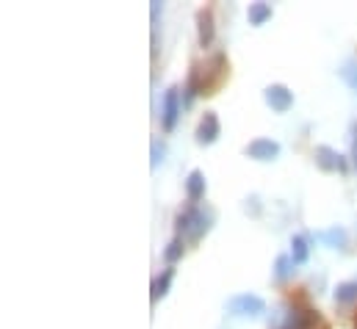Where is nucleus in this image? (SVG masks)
<instances>
[{
  "mask_svg": "<svg viewBox=\"0 0 357 329\" xmlns=\"http://www.w3.org/2000/svg\"><path fill=\"white\" fill-rule=\"evenodd\" d=\"M244 155L252 161H274L280 155V144L274 139H255L244 147Z\"/></svg>",
  "mask_w": 357,
  "mask_h": 329,
  "instance_id": "obj_9",
  "label": "nucleus"
},
{
  "mask_svg": "<svg viewBox=\"0 0 357 329\" xmlns=\"http://www.w3.org/2000/svg\"><path fill=\"white\" fill-rule=\"evenodd\" d=\"M264 100H266V105L274 114H285L294 105V91L288 86H282V83H271V86L264 89Z\"/></svg>",
  "mask_w": 357,
  "mask_h": 329,
  "instance_id": "obj_5",
  "label": "nucleus"
},
{
  "mask_svg": "<svg viewBox=\"0 0 357 329\" xmlns=\"http://www.w3.org/2000/svg\"><path fill=\"white\" fill-rule=\"evenodd\" d=\"M271 14H274L271 3H250V8H247V20H250V25H255V28L266 25L268 20H271Z\"/></svg>",
  "mask_w": 357,
  "mask_h": 329,
  "instance_id": "obj_14",
  "label": "nucleus"
},
{
  "mask_svg": "<svg viewBox=\"0 0 357 329\" xmlns=\"http://www.w3.org/2000/svg\"><path fill=\"white\" fill-rule=\"evenodd\" d=\"M335 302L338 305H349V302H357V280L355 282H341L338 288H335Z\"/></svg>",
  "mask_w": 357,
  "mask_h": 329,
  "instance_id": "obj_16",
  "label": "nucleus"
},
{
  "mask_svg": "<svg viewBox=\"0 0 357 329\" xmlns=\"http://www.w3.org/2000/svg\"><path fill=\"white\" fill-rule=\"evenodd\" d=\"M313 238L316 241H321L324 247H333V249H341V247H347V230L344 227H327V230H316L313 233Z\"/></svg>",
  "mask_w": 357,
  "mask_h": 329,
  "instance_id": "obj_11",
  "label": "nucleus"
},
{
  "mask_svg": "<svg viewBox=\"0 0 357 329\" xmlns=\"http://www.w3.org/2000/svg\"><path fill=\"white\" fill-rule=\"evenodd\" d=\"M185 194H188V199H191L194 205L205 197V174H202L199 169L188 171V177H185Z\"/></svg>",
  "mask_w": 357,
  "mask_h": 329,
  "instance_id": "obj_12",
  "label": "nucleus"
},
{
  "mask_svg": "<svg viewBox=\"0 0 357 329\" xmlns=\"http://www.w3.org/2000/svg\"><path fill=\"white\" fill-rule=\"evenodd\" d=\"M197 39H199V47H211L213 39H216V25H213V11L211 8L197 11Z\"/></svg>",
  "mask_w": 357,
  "mask_h": 329,
  "instance_id": "obj_10",
  "label": "nucleus"
},
{
  "mask_svg": "<svg viewBox=\"0 0 357 329\" xmlns=\"http://www.w3.org/2000/svg\"><path fill=\"white\" fill-rule=\"evenodd\" d=\"M313 158H316V166L321 169V171H338V174H347V158L338 153V150H333V147H327V144H321V147H316V153H313Z\"/></svg>",
  "mask_w": 357,
  "mask_h": 329,
  "instance_id": "obj_6",
  "label": "nucleus"
},
{
  "mask_svg": "<svg viewBox=\"0 0 357 329\" xmlns=\"http://www.w3.org/2000/svg\"><path fill=\"white\" fill-rule=\"evenodd\" d=\"M307 257H310L307 238H305V236H294V238H291V260H294L296 266H302V263H307Z\"/></svg>",
  "mask_w": 357,
  "mask_h": 329,
  "instance_id": "obj_15",
  "label": "nucleus"
},
{
  "mask_svg": "<svg viewBox=\"0 0 357 329\" xmlns=\"http://www.w3.org/2000/svg\"><path fill=\"white\" fill-rule=\"evenodd\" d=\"M230 75V64H227V56L225 53H216L211 56L205 64L194 61L191 64V72H188V83H185V97H183V108H188L194 102L197 94H216L222 89V83L227 81Z\"/></svg>",
  "mask_w": 357,
  "mask_h": 329,
  "instance_id": "obj_1",
  "label": "nucleus"
},
{
  "mask_svg": "<svg viewBox=\"0 0 357 329\" xmlns=\"http://www.w3.org/2000/svg\"><path fill=\"white\" fill-rule=\"evenodd\" d=\"M338 72H341V78H344V81L349 83V89H355L357 91V61H347Z\"/></svg>",
  "mask_w": 357,
  "mask_h": 329,
  "instance_id": "obj_19",
  "label": "nucleus"
},
{
  "mask_svg": "<svg viewBox=\"0 0 357 329\" xmlns=\"http://www.w3.org/2000/svg\"><path fill=\"white\" fill-rule=\"evenodd\" d=\"M355 329H357V316H355Z\"/></svg>",
  "mask_w": 357,
  "mask_h": 329,
  "instance_id": "obj_23",
  "label": "nucleus"
},
{
  "mask_svg": "<svg viewBox=\"0 0 357 329\" xmlns=\"http://www.w3.org/2000/svg\"><path fill=\"white\" fill-rule=\"evenodd\" d=\"M321 324H324V321H321L319 313H313V310H307V307H294V310L285 313V321H282L280 329H316V327H321Z\"/></svg>",
  "mask_w": 357,
  "mask_h": 329,
  "instance_id": "obj_7",
  "label": "nucleus"
},
{
  "mask_svg": "<svg viewBox=\"0 0 357 329\" xmlns=\"http://www.w3.org/2000/svg\"><path fill=\"white\" fill-rule=\"evenodd\" d=\"M291 266H294L291 254H280L277 263H274V277H277V280H288V277H291Z\"/></svg>",
  "mask_w": 357,
  "mask_h": 329,
  "instance_id": "obj_18",
  "label": "nucleus"
},
{
  "mask_svg": "<svg viewBox=\"0 0 357 329\" xmlns=\"http://www.w3.org/2000/svg\"><path fill=\"white\" fill-rule=\"evenodd\" d=\"M213 219H216V211H213V208L191 205V208L180 211L178 219H175L178 238L188 241V244H199V241H202V236H208V230L213 227Z\"/></svg>",
  "mask_w": 357,
  "mask_h": 329,
  "instance_id": "obj_2",
  "label": "nucleus"
},
{
  "mask_svg": "<svg viewBox=\"0 0 357 329\" xmlns=\"http://www.w3.org/2000/svg\"><path fill=\"white\" fill-rule=\"evenodd\" d=\"M219 133H222L219 116H216L213 111H205L202 119H199V125H197V144L208 147V144H213V141L219 139Z\"/></svg>",
  "mask_w": 357,
  "mask_h": 329,
  "instance_id": "obj_8",
  "label": "nucleus"
},
{
  "mask_svg": "<svg viewBox=\"0 0 357 329\" xmlns=\"http://www.w3.org/2000/svg\"><path fill=\"white\" fill-rule=\"evenodd\" d=\"M164 153H167V147H164L158 139H153V158H150V166H153V169L164 161Z\"/></svg>",
  "mask_w": 357,
  "mask_h": 329,
  "instance_id": "obj_20",
  "label": "nucleus"
},
{
  "mask_svg": "<svg viewBox=\"0 0 357 329\" xmlns=\"http://www.w3.org/2000/svg\"><path fill=\"white\" fill-rule=\"evenodd\" d=\"M227 313L238 319H258L261 313H266V302L255 293H238L227 302Z\"/></svg>",
  "mask_w": 357,
  "mask_h": 329,
  "instance_id": "obj_3",
  "label": "nucleus"
},
{
  "mask_svg": "<svg viewBox=\"0 0 357 329\" xmlns=\"http://www.w3.org/2000/svg\"><path fill=\"white\" fill-rule=\"evenodd\" d=\"M172 280H175V268H164L155 280H153V288H150V296H153V302H158V299H164L167 293H169V285H172Z\"/></svg>",
  "mask_w": 357,
  "mask_h": 329,
  "instance_id": "obj_13",
  "label": "nucleus"
},
{
  "mask_svg": "<svg viewBox=\"0 0 357 329\" xmlns=\"http://www.w3.org/2000/svg\"><path fill=\"white\" fill-rule=\"evenodd\" d=\"M158 14H161V3H158V0H153V3H150V17H153V31H155V25H158Z\"/></svg>",
  "mask_w": 357,
  "mask_h": 329,
  "instance_id": "obj_21",
  "label": "nucleus"
},
{
  "mask_svg": "<svg viewBox=\"0 0 357 329\" xmlns=\"http://www.w3.org/2000/svg\"><path fill=\"white\" fill-rule=\"evenodd\" d=\"M180 111H183V100H180V86H169L164 91V105H161V125L164 130H175L180 119Z\"/></svg>",
  "mask_w": 357,
  "mask_h": 329,
  "instance_id": "obj_4",
  "label": "nucleus"
},
{
  "mask_svg": "<svg viewBox=\"0 0 357 329\" xmlns=\"http://www.w3.org/2000/svg\"><path fill=\"white\" fill-rule=\"evenodd\" d=\"M183 249H185V241L183 238H172L167 249H164V257H167V263L172 266V263H178L180 257H183Z\"/></svg>",
  "mask_w": 357,
  "mask_h": 329,
  "instance_id": "obj_17",
  "label": "nucleus"
},
{
  "mask_svg": "<svg viewBox=\"0 0 357 329\" xmlns=\"http://www.w3.org/2000/svg\"><path fill=\"white\" fill-rule=\"evenodd\" d=\"M352 161L357 169V122H352Z\"/></svg>",
  "mask_w": 357,
  "mask_h": 329,
  "instance_id": "obj_22",
  "label": "nucleus"
}]
</instances>
